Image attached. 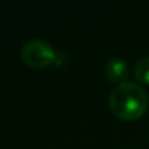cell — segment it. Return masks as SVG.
Instances as JSON below:
<instances>
[{
  "label": "cell",
  "instance_id": "obj_1",
  "mask_svg": "<svg viewBox=\"0 0 149 149\" xmlns=\"http://www.w3.org/2000/svg\"><path fill=\"white\" fill-rule=\"evenodd\" d=\"M108 102L113 114L120 120H136L146 111L149 98L139 84L124 82L111 91Z\"/></svg>",
  "mask_w": 149,
  "mask_h": 149
},
{
  "label": "cell",
  "instance_id": "obj_2",
  "mask_svg": "<svg viewBox=\"0 0 149 149\" xmlns=\"http://www.w3.org/2000/svg\"><path fill=\"white\" fill-rule=\"evenodd\" d=\"M21 57L25 64L34 69H42L51 64L56 58L53 47L44 40H29L25 42L21 51Z\"/></svg>",
  "mask_w": 149,
  "mask_h": 149
},
{
  "label": "cell",
  "instance_id": "obj_3",
  "mask_svg": "<svg viewBox=\"0 0 149 149\" xmlns=\"http://www.w3.org/2000/svg\"><path fill=\"white\" fill-rule=\"evenodd\" d=\"M105 74L111 82H114L117 85L124 84L127 76H129V64H127V61L121 57H111L105 63Z\"/></svg>",
  "mask_w": 149,
  "mask_h": 149
},
{
  "label": "cell",
  "instance_id": "obj_4",
  "mask_svg": "<svg viewBox=\"0 0 149 149\" xmlns=\"http://www.w3.org/2000/svg\"><path fill=\"white\" fill-rule=\"evenodd\" d=\"M133 74L136 81L143 82V84H149V56L142 57L133 69Z\"/></svg>",
  "mask_w": 149,
  "mask_h": 149
}]
</instances>
